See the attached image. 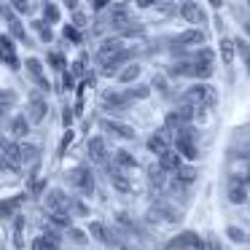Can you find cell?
I'll return each mask as SVG.
<instances>
[{"mask_svg":"<svg viewBox=\"0 0 250 250\" xmlns=\"http://www.w3.org/2000/svg\"><path fill=\"white\" fill-rule=\"evenodd\" d=\"M103 129H110L113 135L126 137V140H132V137H135V129H132L129 124H124V121H116V119H105V121H103Z\"/></svg>","mask_w":250,"mask_h":250,"instance_id":"16","label":"cell"},{"mask_svg":"<svg viewBox=\"0 0 250 250\" xmlns=\"http://www.w3.org/2000/svg\"><path fill=\"white\" fill-rule=\"evenodd\" d=\"M49 60H51V62H54V67H62V57H60V54H51V57H49Z\"/></svg>","mask_w":250,"mask_h":250,"instance_id":"42","label":"cell"},{"mask_svg":"<svg viewBox=\"0 0 250 250\" xmlns=\"http://www.w3.org/2000/svg\"><path fill=\"white\" fill-rule=\"evenodd\" d=\"M229 237H231L234 242H245V239H248V237H245L242 229H234V226H229Z\"/></svg>","mask_w":250,"mask_h":250,"instance_id":"37","label":"cell"},{"mask_svg":"<svg viewBox=\"0 0 250 250\" xmlns=\"http://www.w3.org/2000/svg\"><path fill=\"white\" fill-rule=\"evenodd\" d=\"M62 83H65V89H70V83H73V78H70V76H62Z\"/></svg>","mask_w":250,"mask_h":250,"instance_id":"43","label":"cell"},{"mask_svg":"<svg viewBox=\"0 0 250 250\" xmlns=\"http://www.w3.org/2000/svg\"><path fill=\"white\" fill-rule=\"evenodd\" d=\"M8 132L17 137H27L30 135V119L27 116H14V119H8Z\"/></svg>","mask_w":250,"mask_h":250,"instance_id":"18","label":"cell"},{"mask_svg":"<svg viewBox=\"0 0 250 250\" xmlns=\"http://www.w3.org/2000/svg\"><path fill=\"white\" fill-rule=\"evenodd\" d=\"M175 151H178L183 159H191V162L199 156V146H196V126L194 124H188L186 129H180L178 135H175Z\"/></svg>","mask_w":250,"mask_h":250,"instance_id":"1","label":"cell"},{"mask_svg":"<svg viewBox=\"0 0 250 250\" xmlns=\"http://www.w3.org/2000/svg\"><path fill=\"white\" fill-rule=\"evenodd\" d=\"M126 22H129V14H126V8H121V6H113V8H110V24H113V27H124Z\"/></svg>","mask_w":250,"mask_h":250,"instance_id":"27","label":"cell"},{"mask_svg":"<svg viewBox=\"0 0 250 250\" xmlns=\"http://www.w3.org/2000/svg\"><path fill=\"white\" fill-rule=\"evenodd\" d=\"M49 223H54V226H65V229H70V223H73L70 210H57V212H51V215H49Z\"/></svg>","mask_w":250,"mask_h":250,"instance_id":"25","label":"cell"},{"mask_svg":"<svg viewBox=\"0 0 250 250\" xmlns=\"http://www.w3.org/2000/svg\"><path fill=\"white\" fill-rule=\"evenodd\" d=\"M14 8H17L19 14H30V11H35V6H30V3H14Z\"/></svg>","mask_w":250,"mask_h":250,"instance_id":"40","label":"cell"},{"mask_svg":"<svg viewBox=\"0 0 250 250\" xmlns=\"http://www.w3.org/2000/svg\"><path fill=\"white\" fill-rule=\"evenodd\" d=\"M129 100H143V97H148L151 94V86H135V89H129Z\"/></svg>","mask_w":250,"mask_h":250,"instance_id":"35","label":"cell"},{"mask_svg":"<svg viewBox=\"0 0 250 250\" xmlns=\"http://www.w3.org/2000/svg\"><path fill=\"white\" fill-rule=\"evenodd\" d=\"M234 46H237L234 41H221V57H223L226 62L234 60Z\"/></svg>","mask_w":250,"mask_h":250,"instance_id":"34","label":"cell"},{"mask_svg":"<svg viewBox=\"0 0 250 250\" xmlns=\"http://www.w3.org/2000/svg\"><path fill=\"white\" fill-rule=\"evenodd\" d=\"M180 14H183L186 22H205V14H202V8L196 6V3H183V6H180Z\"/></svg>","mask_w":250,"mask_h":250,"instance_id":"21","label":"cell"},{"mask_svg":"<svg viewBox=\"0 0 250 250\" xmlns=\"http://www.w3.org/2000/svg\"><path fill=\"white\" fill-rule=\"evenodd\" d=\"M33 250H60V234L57 231H43L41 237H35L33 242Z\"/></svg>","mask_w":250,"mask_h":250,"instance_id":"13","label":"cell"},{"mask_svg":"<svg viewBox=\"0 0 250 250\" xmlns=\"http://www.w3.org/2000/svg\"><path fill=\"white\" fill-rule=\"evenodd\" d=\"M148 151L153 153V156L162 159L164 153H169L172 148H169V140H167V132H153L151 137H148Z\"/></svg>","mask_w":250,"mask_h":250,"instance_id":"9","label":"cell"},{"mask_svg":"<svg viewBox=\"0 0 250 250\" xmlns=\"http://www.w3.org/2000/svg\"><path fill=\"white\" fill-rule=\"evenodd\" d=\"M151 212H153V215H159L162 221H167V223H178L180 221V210H178V207L167 205V202H162V199H153Z\"/></svg>","mask_w":250,"mask_h":250,"instance_id":"7","label":"cell"},{"mask_svg":"<svg viewBox=\"0 0 250 250\" xmlns=\"http://www.w3.org/2000/svg\"><path fill=\"white\" fill-rule=\"evenodd\" d=\"M70 186H76V188L92 194V191H94V175H92V169H89V167H76L70 172Z\"/></svg>","mask_w":250,"mask_h":250,"instance_id":"4","label":"cell"},{"mask_svg":"<svg viewBox=\"0 0 250 250\" xmlns=\"http://www.w3.org/2000/svg\"><path fill=\"white\" fill-rule=\"evenodd\" d=\"M140 73H143L140 65H126L124 70L119 73V81L121 83H132V81H137V78H140Z\"/></svg>","mask_w":250,"mask_h":250,"instance_id":"26","label":"cell"},{"mask_svg":"<svg viewBox=\"0 0 250 250\" xmlns=\"http://www.w3.org/2000/svg\"><path fill=\"white\" fill-rule=\"evenodd\" d=\"M121 51H124V41H121L119 35H110V38H105L103 43H100L97 57H100V62H105L108 57H116V54H121Z\"/></svg>","mask_w":250,"mask_h":250,"instance_id":"6","label":"cell"},{"mask_svg":"<svg viewBox=\"0 0 250 250\" xmlns=\"http://www.w3.org/2000/svg\"><path fill=\"white\" fill-rule=\"evenodd\" d=\"M194 62V60H191ZM212 76V65L210 62H194V76L191 78H202V81H205V78H210Z\"/></svg>","mask_w":250,"mask_h":250,"instance_id":"32","label":"cell"},{"mask_svg":"<svg viewBox=\"0 0 250 250\" xmlns=\"http://www.w3.org/2000/svg\"><path fill=\"white\" fill-rule=\"evenodd\" d=\"M129 94H121V92H108V94H103V105H105V110H124V108H129Z\"/></svg>","mask_w":250,"mask_h":250,"instance_id":"11","label":"cell"},{"mask_svg":"<svg viewBox=\"0 0 250 250\" xmlns=\"http://www.w3.org/2000/svg\"><path fill=\"white\" fill-rule=\"evenodd\" d=\"M65 35H67V38H73V41H76V43H78V33H76V30H73V27H65Z\"/></svg>","mask_w":250,"mask_h":250,"instance_id":"41","label":"cell"},{"mask_svg":"<svg viewBox=\"0 0 250 250\" xmlns=\"http://www.w3.org/2000/svg\"><path fill=\"white\" fill-rule=\"evenodd\" d=\"M226 199L231 202V205H242V202H248V188H245V178H229L226 183Z\"/></svg>","mask_w":250,"mask_h":250,"instance_id":"3","label":"cell"},{"mask_svg":"<svg viewBox=\"0 0 250 250\" xmlns=\"http://www.w3.org/2000/svg\"><path fill=\"white\" fill-rule=\"evenodd\" d=\"M196 178H199L196 167H183L180 172H175V180H178L180 186H191V183H196Z\"/></svg>","mask_w":250,"mask_h":250,"instance_id":"23","label":"cell"},{"mask_svg":"<svg viewBox=\"0 0 250 250\" xmlns=\"http://www.w3.org/2000/svg\"><path fill=\"white\" fill-rule=\"evenodd\" d=\"M3 11L8 14V8L3 6ZM8 30H11V35H17L19 41H22L24 46H33V41H30V35H27V30L22 27V24H19V19L17 17H11V14H8Z\"/></svg>","mask_w":250,"mask_h":250,"instance_id":"20","label":"cell"},{"mask_svg":"<svg viewBox=\"0 0 250 250\" xmlns=\"http://www.w3.org/2000/svg\"><path fill=\"white\" fill-rule=\"evenodd\" d=\"M33 27L38 30V35L46 41V43H51V38H54V33H51V27H49V22H46V19H35V22H33Z\"/></svg>","mask_w":250,"mask_h":250,"instance_id":"31","label":"cell"},{"mask_svg":"<svg viewBox=\"0 0 250 250\" xmlns=\"http://www.w3.org/2000/svg\"><path fill=\"white\" fill-rule=\"evenodd\" d=\"M245 30H248V35H250V22H245Z\"/></svg>","mask_w":250,"mask_h":250,"instance_id":"44","label":"cell"},{"mask_svg":"<svg viewBox=\"0 0 250 250\" xmlns=\"http://www.w3.org/2000/svg\"><path fill=\"white\" fill-rule=\"evenodd\" d=\"M73 210H76V212H81V215H89V205H86V202H81V199H76V202H73Z\"/></svg>","mask_w":250,"mask_h":250,"instance_id":"39","label":"cell"},{"mask_svg":"<svg viewBox=\"0 0 250 250\" xmlns=\"http://www.w3.org/2000/svg\"><path fill=\"white\" fill-rule=\"evenodd\" d=\"M148 180H151L153 188H164V180H167V172H164L159 164H153V167H148Z\"/></svg>","mask_w":250,"mask_h":250,"instance_id":"22","label":"cell"},{"mask_svg":"<svg viewBox=\"0 0 250 250\" xmlns=\"http://www.w3.org/2000/svg\"><path fill=\"white\" fill-rule=\"evenodd\" d=\"M105 178L110 180V183H113V188H119L121 194H129L132 191V183H129V178H126L124 175V169L121 167H116V164H105Z\"/></svg>","mask_w":250,"mask_h":250,"instance_id":"5","label":"cell"},{"mask_svg":"<svg viewBox=\"0 0 250 250\" xmlns=\"http://www.w3.org/2000/svg\"><path fill=\"white\" fill-rule=\"evenodd\" d=\"M43 19H46L49 24L60 22V8H57L54 3H43Z\"/></svg>","mask_w":250,"mask_h":250,"instance_id":"33","label":"cell"},{"mask_svg":"<svg viewBox=\"0 0 250 250\" xmlns=\"http://www.w3.org/2000/svg\"><path fill=\"white\" fill-rule=\"evenodd\" d=\"M89 234H92L94 239H100V242H105V245H116V242H119V239L113 237V231H110L105 223H100V221L89 223Z\"/></svg>","mask_w":250,"mask_h":250,"instance_id":"14","label":"cell"},{"mask_svg":"<svg viewBox=\"0 0 250 250\" xmlns=\"http://www.w3.org/2000/svg\"><path fill=\"white\" fill-rule=\"evenodd\" d=\"M70 239H73V242H78V245L86 242V231H81V229H70Z\"/></svg>","mask_w":250,"mask_h":250,"instance_id":"38","label":"cell"},{"mask_svg":"<svg viewBox=\"0 0 250 250\" xmlns=\"http://www.w3.org/2000/svg\"><path fill=\"white\" fill-rule=\"evenodd\" d=\"M248 70H250V57H248Z\"/></svg>","mask_w":250,"mask_h":250,"instance_id":"46","label":"cell"},{"mask_svg":"<svg viewBox=\"0 0 250 250\" xmlns=\"http://www.w3.org/2000/svg\"><path fill=\"white\" fill-rule=\"evenodd\" d=\"M159 167L164 169V172H180L183 169V156H180L178 151H169V153H164L162 159H159Z\"/></svg>","mask_w":250,"mask_h":250,"instance_id":"15","label":"cell"},{"mask_svg":"<svg viewBox=\"0 0 250 250\" xmlns=\"http://www.w3.org/2000/svg\"><path fill=\"white\" fill-rule=\"evenodd\" d=\"M17 151H19V164H24V162H30V159H35V151H38V148L30 146V143H22V140H19V143H17Z\"/></svg>","mask_w":250,"mask_h":250,"instance_id":"29","label":"cell"},{"mask_svg":"<svg viewBox=\"0 0 250 250\" xmlns=\"http://www.w3.org/2000/svg\"><path fill=\"white\" fill-rule=\"evenodd\" d=\"M24 67H27L30 78H33L35 83H38L43 92H49V78L43 76V65H41V60H35V57H30V60H24Z\"/></svg>","mask_w":250,"mask_h":250,"instance_id":"8","label":"cell"},{"mask_svg":"<svg viewBox=\"0 0 250 250\" xmlns=\"http://www.w3.org/2000/svg\"><path fill=\"white\" fill-rule=\"evenodd\" d=\"M119 250H132V248H126V245H121V248Z\"/></svg>","mask_w":250,"mask_h":250,"instance_id":"45","label":"cell"},{"mask_svg":"<svg viewBox=\"0 0 250 250\" xmlns=\"http://www.w3.org/2000/svg\"><path fill=\"white\" fill-rule=\"evenodd\" d=\"M11 105H14V92H11V89H3V105H0V108H3V113H6Z\"/></svg>","mask_w":250,"mask_h":250,"instance_id":"36","label":"cell"},{"mask_svg":"<svg viewBox=\"0 0 250 250\" xmlns=\"http://www.w3.org/2000/svg\"><path fill=\"white\" fill-rule=\"evenodd\" d=\"M183 103H196V105H205V108H212V105H218V94L210 83H194L183 92Z\"/></svg>","mask_w":250,"mask_h":250,"instance_id":"2","label":"cell"},{"mask_svg":"<svg viewBox=\"0 0 250 250\" xmlns=\"http://www.w3.org/2000/svg\"><path fill=\"white\" fill-rule=\"evenodd\" d=\"M46 116H49V105H46V100L38 97V94H33V97H30V119L43 121Z\"/></svg>","mask_w":250,"mask_h":250,"instance_id":"17","label":"cell"},{"mask_svg":"<svg viewBox=\"0 0 250 250\" xmlns=\"http://www.w3.org/2000/svg\"><path fill=\"white\" fill-rule=\"evenodd\" d=\"M113 159H116V167H137V159H135V153H129V151H116L113 153Z\"/></svg>","mask_w":250,"mask_h":250,"instance_id":"24","label":"cell"},{"mask_svg":"<svg viewBox=\"0 0 250 250\" xmlns=\"http://www.w3.org/2000/svg\"><path fill=\"white\" fill-rule=\"evenodd\" d=\"M167 73L169 76H194V62H175Z\"/></svg>","mask_w":250,"mask_h":250,"instance_id":"30","label":"cell"},{"mask_svg":"<svg viewBox=\"0 0 250 250\" xmlns=\"http://www.w3.org/2000/svg\"><path fill=\"white\" fill-rule=\"evenodd\" d=\"M0 49H3V60H6V65L11 67V70H17L19 62H17V54H14V41H11V35H3V38H0Z\"/></svg>","mask_w":250,"mask_h":250,"instance_id":"19","label":"cell"},{"mask_svg":"<svg viewBox=\"0 0 250 250\" xmlns=\"http://www.w3.org/2000/svg\"><path fill=\"white\" fill-rule=\"evenodd\" d=\"M175 245H178V248H202V239H199V234L186 231V234H180V239Z\"/></svg>","mask_w":250,"mask_h":250,"instance_id":"28","label":"cell"},{"mask_svg":"<svg viewBox=\"0 0 250 250\" xmlns=\"http://www.w3.org/2000/svg\"><path fill=\"white\" fill-rule=\"evenodd\" d=\"M199 43H205V33H202V30H186V33H180V35L172 38L175 49H183V46H199Z\"/></svg>","mask_w":250,"mask_h":250,"instance_id":"10","label":"cell"},{"mask_svg":"<svg viewBox=\"0 0 250 250\" xmlns=\"http://www.w3.org/2000/svg\"><path fill=\"white\" fill-rule=\"evenodd\" d=\"M86 151H89V156H92L94 162H100V164H105V162H108V146H105V140H103V137H89Z\"/></svg>","mask_w":250,"mask_h":250,"instance_id":"12","label":"cell"}]
</instances>
